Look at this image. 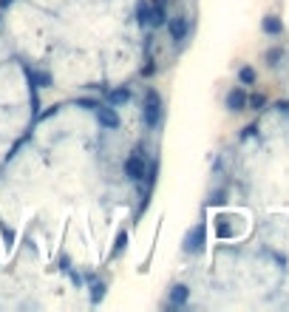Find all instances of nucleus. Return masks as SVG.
<instances>
[{
  "label": "nucleus",
  "instance_id": "1",
  "mask_svg": "<svg viewBox=\"0 0 289 312\" xmlns=\"http://www.w3.org/2000/svg\"><path fill=\"white\" fill-rule=\"evenodd\" d=\"M266 29H269V32H281V23H278V20H266Z\"/></svg>",
  "mask_w": 289,
  "mask_h": 312
}]
</instances>
